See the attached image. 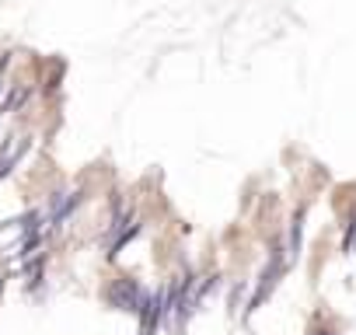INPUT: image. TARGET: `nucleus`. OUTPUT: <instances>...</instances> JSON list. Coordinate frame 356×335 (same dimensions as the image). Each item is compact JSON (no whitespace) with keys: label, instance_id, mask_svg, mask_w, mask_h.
<instances>
[{"label":"nucleus","instance_id":"nucleus-1","mask_svg":"<svg viewBox=\"0 0 356 335\" xmlns=\"http://www.w3.org/2000/svg\"><path fill=\"white\" fill-rule=\"evenodd\" d=\"M108 300H112L115 307L136 311V304H140V286H136L133 279H115V286L108 290Z\"/></svg>","mask_w":356,"mask_h":335},{"label":"nucleus","instance_id":"nucleus-2","mask_svg":"<svg viewBox=\"0 0 356 335\" xmlns=\"http://www.w3.org/2000/svg\"><path fill=\"white\" fill-rule=\"evenodd\" d=\"M8 164H11V154H8L4 161H0V172H4V168H8Z\"/></svg>","mask_w":356,"mask_h":335},{"label":"nucleus","instance_id":"nucleus-3","mask_svg":"<svg viewBox=\"0 0 356 335\" xmlns=\"http://www.w3.org/2000/svg\"><path fill=\"white\" fill-rule=\"evenodd\" d=\"M314 335H332V332H314Z\"/></svg>","mask_w":356,"mask_h":335},{"label":"nucleus","instance_id":"nucleus-4","mask_svg":"<svg viewBox=\"0 0 356 335\" xmlns=\"http://www.w3.org/2000/svg\"><path fill=\"white\" fill-rule=\"evenodd\" d=\"M0 290H4V279H0Z\"/></svg>","mask_w":356,"mask_h":335}]
</instances>
